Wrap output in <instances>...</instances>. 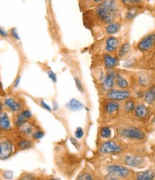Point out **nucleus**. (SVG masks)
I'll list each match as a JSON object with an SVG mask.
<instances>
[{
  "label": "nucleus",
  "instance_id": "f257e3e1",
  "mask_svg": "<svg viewBox=\"0 0 155 180\" xmlns=\"http://www.w3.org/2000/svg\"><path fill=\"white\" fill-rule=\"evenodd\" d=\"M125 8L121 1L106 0L96 7L85 12L84 21L87 25L104 27L109 24L122 20V14Z\"/></svg>",
  "mask_w": 155,
  "mask_h": 180
},
{
  "label": "nucleus",
  "instance_id": "f03ea898",
  "mask_svg": "<svg viewBox=\"0 0 155 180\" xmlns=\"http://www.w3.org/2000/svg\"><path fill=\"white\" fill-rule=\"evenodd\" d=\"M116 131L117 135L121 139L133 142H142L146 139L145 132L139 127L133 124L119 125Z\"/></svg>",
  "mask_w": 155,
  "mask_h": 180
},
{
  "label": "nucleus",
  "instance_id": "7ed1b4c3",
  "mask_svg": "<svg viewBox=\"0 0 155 180\" xmlns=\"http://www.w3.org/2000/svg\"><path fill=\"white\" fill-rule=\"evenodd\" d=\"M152 82V76L149 72L141 71V72H132V92L133 93L135 89L148 88L151 86Z\"/></svg>",
  "mask_w": 155,
  "mask_h": 180
},
{
  "label": "nucleus",
  "instance_id": "20e7f679",
  "mask_svg": "<svg viewBox=\"0 0 155 180\" xmlns=\"http://www.w3.org/2000/svg\"><path fill=\"white\" fill-rule=\"evenodd\" d=\"M115 88L132 91V72L116 69Z\"/></svg>",
  "mask_w": 155,
  "mask_h": 180
},
{
  "label": "nucleus",
  "instance_id": "39448f33",
  "mask_svg": "<svg viewBox=\"0 0 155 180\" xmlns=\"http://www.w3.org/2000/svg\"><path fill=\"white\" fill-rule=\"evenodd\" d=\"M124 144L116 140L105 141L99 149V151L102 155H119L124 152Z\"/></svg>",
  "mask_w": 155,
  "mask_h": 180
},
{
  "label": "nucleus",
  "instance_id": "423d86ee",
  "mask_svg": "<svg viewBox=\"0 0 155 180\" xmlns=\"http://www.w3.org/2000/svg\"><path fill=\"white\" fill-rule=\"evenodd\" d=\"M104 99L118 101V102H123L126 99L132 97L133 93L130 90L120 89L117 88H114L109 91L105 92L104 94Z\"/></svg>",
  "mask_w": 155,
  "mask_h": 180
},
{
  "label": "nucleus",
  "instance_id": "0eeeda50",
  "mask_svg": "<svg viewBox=\"0 0 155 180\" xmlns=\"http://www.w3.org/2000/svg\"><path fill=\"white\" fill-rule=\"evenodd\" d=\"M155 47V32L149 33L138 41L134 48L140 52H148Z\"/></svg>",
  "mask_w": 155,
  "mask_h": 180
},
{
  "label": "nucleus",
  "instance_id": "6e6552de",
  "mask_svg": "<svg viewBox=\"0 0 155 180\" xmlns=\"http://www.w3.org/2000/svg\"><path fill=\"white\" fill-rule=\"evenodd\" d=\"M121 44L120 39L114 36L106 37L102 44V52L104 54L116 55L119 46Z\"/></svg>",
  "mask_w": 155,
  "mask_h": 180
},
{
  "label": "nucleus",
  "instance_id": "1a4fd4ad",
  "mask_svg": "<svg viewBox=\"0 0 155 180\" xmlns=\"http://www.w3.org/2000/svg\"><path fill=\"white\" fill-rule=\"evenodd\" d=\"M116 69L106 70V72L104 75L102 82L101 83V87L102 91L104 93L109 91V90L115 88V81L116 76Z\"/></svg>",
  "mask_w": 155,
  "mask_h": 180
},
{
  "label": "nucleus",
  "instance_id": "9d476101",
  "mask_svg": "<svg viewBox=\"0 0 155 180\" xmlns=\"http://www.w3.org/2000/svg\"><path fill=\"white\" fill-rule=\"evenodd\" d=\"M121 102L105 99L103 104V110L105 115L108 117H115L116 115H118L121 112Z\"/></svg>",
  "mask_w": 155,
  "mask_h": 180
},
{
  "label": "nucleus",
  "instance_id": "9b49d317",
  "mask_svg": "<svg viewBox=\"0 0 155 180\" xmlns=\"http://www.w3.org/2000/svg\"><path fill=\"white\" fill-rule=\"evenodd\" d=\"M108 173H111L120 178H126L131 174V170L127 167L118 164H111L106 167Z\"/></svg>",
  "mask_w": 155,
  "mask_h": 180
},
{
  "label": "nucleus",
  "instance_id": "f8f14e48",
  "mask_svg": "<svg viewBox=\"0 0 155 180\" xmlns=\"http://www.w3.org/2000/svg\"><path fill=\"white\" fill-rule=\"evenodd\" d=\"M132 51V47L128 42H124L123 43H121L119 46L117 52H116V56L121 60H127V59L129 57Z\"/></svg>",
  "mask_w": 155,
  "mask_h": 180
},
{
  "label": "nucleus",
  "instance_id": "ddd939ff",
  "mask_svg": "<svg viewBox=\"0 0 155 180\" xmlns=\"http://www.w3.org/2000/svg\"><path fill=\"white\" fill-rule=\"evenodd\" d=\"M123 162L132 167H140L144 164V160L140 156L135 155H126L123 157Z\"/></svg>",
  "mask_w": 155,
  "mask_h": 180
},
{
  "label": "nucleus",
  "instance_id": "4468645a",
  "mask_svg": "<svg viewBox=\"0 0 155 180\" xmlns=\"http://www.w3.org/2000/svg\"><path fill=\"white\" fill-rule=\"evenodd\" d=\"M149 111L147 106L142 102H137V105L134 108V110L132 113L133 117L136 119L143 120L149 116Z\"/></svg>",
  "mask_w": 155,
  "mask_h": 180
},
{
  "label": "nucleus",
  "instance_id": "2eb2a0df",
  "mask_svg": "<svg viewBox=\"0 0 155 180\" xmlns=\"http://www.w3.org/2000/svg\"><path fill=\"white\" fill-rule=\"evenodd\" d=\"M102 60H103L104 67L106 70L116 69L119 65V61H120L116 55L109 54H102Z\"/></svg>",
  "mask_w": 155,
  "mask_h": 180
},
{
  "label": "nucleus",
  "instance_id": "dca6fc26",
  "mask_svg": "<svg viewBox=\"0 0 155 180\" xmlns=\"http://www.w3.org/2000/svg\"><path fill=\"white\" fill-rule=\"evenodd\" d=\"M121 27H122V22H121V21L111 23L109 25L104 26V27H102L103 34L106 35V37L114 36V34H117V33L120 32Z\"/></svg>",
  "mask_w": 155,
  "mask_h": 180
},
{
  "label": "nucleus",
  "instance_id": "f3484780",
  "mask_svg": "<svg viewBox=\"0 0 155 180\" xmlns=\"http://www.w3.org/2000/svg\"><path fill=\"white\" fill-rule=\"evenodd\" d=\"M137 105L135 97H132L121 102V112L125 115H129L133 113L134 108Z\"/></svg>",
  "mask_w": 155,
  "mask_h": 180
},
{
  "label": "nucleus",
  "instance_id": "a211bd4d",
  "mask_svg": "<svg viewBox=\"0 0 155 180\" xmlns=\"http://www.w3.org/2000/svg\"><path fill=\"white\" fill-rule=\"evenodd\" d=\"M13 152V146L9 141H3L0 143V159H7Z\"/></svg>",
  "mask_w": 155,
  "mask_h": 180
},
{
  "label": "nucleus",
  "instance_id": "6ab92c4d",
  "mask_svg": "<svg viewBox=\"0 0 155 180\" xmlns=\"http://www.w3.org/2000/svg\"><path fill=\"white\" fill-rule=\"evenodd\" d=\"M142 8L139 7H131L125 9L124 14V22H132L134 18L139 14V11Z\"/></svg>",
  "mask_w": 155,
  "mask_h": 180
},
{
  "label": "nucleus",
  "instance_id": "aec40b11",
  "mask_svg": "<svg viewBox=\"0 0 155 180\" xmlns=\"http://www.w3.org/2000/svg\"><path fill=\"white\" fill-rule=\"evenodd\" d=\"M143 99L148 105H152L155 101V85H151L143 92Z\"/></svg>",
  "mask_w": 155,
  "mask_h": 180
},
{
  "label": "nucleus",
  "instance_id": "412c9836",
  "mask_svg": "<svg viewBox=\"0 0 155 180\" xmlns=\"http://www.w3.org/2000/svg\"><path fill=\"white\" fill-rule=\"evenodd\" d=\"M4 105L12 112H19L22 109V104L16 101L12 97H9L4 100Z\"/></svg>",
  "mask_w": 155,
  "mask_h": 180
},
{
  "label": "nucleus",
  "instance_id": "4be33fe9",
  "mask_svg": "<svg viewBox=\"0 0 155 180\" xmlns=\"http://www.w3.org/2000/svg\"><path fill=\"white\" fill-rule=\"evenodd\" d=\"M0 128L4 131H7L11 129V122L7 114L2 112L0 113Z\"/></svg>",
  "mask_w": 155,
  "mask_h": 180
},
{
  "label": "nucleus",
  "instance_id": "5701e85b",
  "mask_svg": "<svg viewBox=\"0 0 155 180\" xmlns=\"http://www.w3.org/2000/svg\"><path fill=\"white\" fill-rule=\"evenodd\" d=\"M155 173L152 170H145V171L137 173L135 180H154Z\"/></svg>",
  "mask_w": 155,
  "mask_h": 180
},
{
  "label": "nucleus",
  "instance_id": "b1692460",
  "mask_svg": "<svg viewBox=\"0 0 155 180\" xmlns=\"http://www.w3.org/2000/svg\"><path fill=\"white\" fill-rule=\"evenodd\" d=\"M66 107L71 111H78L84 107L83 103L76 99H71L66 105Z\"/></svg>",
  "mask_w": 155,
  "mask_h": 180
},
{
  "label": "nucleus",
  "instance_id": "393cba45",
  "mask_svg": "<svg viewBox=\"0 0 155 180\" xmlns=\"http://www.w3.org/2000/svg\"><path fill=\"white\" fill-rule=\"evenodd\" d=\"M112 132L111 128L109 127H102L100 129V135L104 139H108L111 137Z\"/></svg>",
  "mask_w": 155,
  "mask_h": 180
},
{
  "label": "nucleus",
  "instance_id": "a878e982",
  "mask_svg": "<svg viewBox=\"0 0 155 180\" xmlns=\"http://www.w3.org/2000/svg\"><path fill=\"white\" fill-rule=\"evenodd\" d=\"M17 145L20 150H24L32 147V143L30 141L27 140V139H21V140L18 142Z\"/></svg>",
  "mask_w": 155,
  "mask_h": 180
},
{
  "label": "nucleus",
  "instance_id": "bb28decb",
  "mask_svg": "<svg viewBox=\"0 0 155 180\" xmlns=\"http://www.w3.org/2000/svg\"><path fill=\"white\" fill-rule=\"evenodd\" d=\"M21 128H22V132H23V133L27 135L32 133V130H33V127L31 126L30 124H27V122L25 123L24 125H22V126L21 127Z\"/></svg>",
  "mask_w": 155,
  "mask_h": 180
},
{
  "label": "nucleus",
  "instance_id": "cd10ccee",
  "mask_svg": "<svg viewBox=\"0 0 155 180\" xmlns=\"http://www.w3.org/2000/svg\"><path fill=\"white\" fill-rule=\"evenodd\" d=\"M76 180H94L93 178L92 175L89 172H84L80 174L79 176L77 177Z\"/></svg>",
  "mask_w": 155,
  "mask_h": 180
},
{
  "label": "nucleus",
  "instance_id": "c85d7f7f",
  "mask_svg": "<svg viewBox=\"0 0 155 180\" xmlns=\"http://www.w3.org/2000/svg\"><path fill=\"white\" fill-rule=\"evenodd\" d=\"M20 115H21V117H22L24 119L27 121L30 119L31 118H32V113L30 110H22V112L20 113Z\"/></svg>",
  "mask_w": 155,
  "mask_h": 180
},
{
  "label": "nucleus",
  "instance_id": "c756f323",
  "mask_svg": "<svg viewBox=\"0 0 155 180\" xmlns=\"http://www.w3.org/2000/svg\"><path fill=\"white\" fill-rule=\"evenodd\" d=\"M45 132L43 131H41V130H37V131L35 132L34 133L32 134V137L34 139H42V137H44Z\"/></svg>",
  "mask_w": 155,
  "mask_h": 180
},
{
  "label": "nucleus",
  "instance_id": "7c9ffc66",
  "mask_svg": "<svg viewBox=\"0 0 155 180\" xmlns=\"http://www.w3.org/2000/svg\"><path fill=\"white\" fill-rule=\"evenodd\" d=\"M83 134H84V132L81 127H78L77 129L75 130V137L78 139H81L83 137Z\"/></svg>",
  "mask_w": 155,
  "mask_h": 180
},
{
  "label": "nucleus",
  "instance_id": "2f4dec72",
  "mask_svg": "<svg viewBox=\"0 0 155 180\" xmlns=\"http://www.w3.org/2000/svg\"><path fill=\"white\" fill-rule=\"evenodd\" d=\"M75 82L76 87H77L78 89L79 90L80 92H83V91H84V89H83V87L82 83H81V82H80V80L78 79V78L75 77Z\"/></svg>",
  "mask_w": 155,
  "mask_h": 180
},
{
  "label": "nucleus",
  "instance_id": "473e14b6",
  "mask_svg": "<svg viewBox=\"0 0 155 180\" xmlns=\"http://www.w3.org/2000/svg\"><path fill=\"white\" fill-rule=\"evenodd\" d=\"M105 180H119V177L115 176V175L111 174V173H108V174H106V176L105 177Z\"/></svg>",
  "mask_w": 155,
  "mask_h": 180
},
{
  "label": "nucleus",
  "instance_id": "72a5a7b5",
  "mask_svg": "<svg viewBox=\"0 0 155 180\" xmlns=\"http://www.w3.org/2000/svg\"><path fill=\"white\" fill-rule=\"evenodd\" d=\"M47 74H48V76L50 77V79H52V81L53 82H56L57 81V77H56V74H55V73L52 72L51 70H49L48 72H47Z\"/></svg>",
  "mask_w": 155,
  "mask_h": 180
},
{
  "label": "nucleus",
  "instance_id": "f704fd0d",
  "mask_svg": "<svg viewBox=\"0 0 155 180\" xmlns=\"http://www.w3.org/2000/svg\"><path fill=\"white\" fill-rule=\"evenodd\" d=\"M40 105H41L42 106V107H43L45 109V110L49 111V112H51V106H50L48 105H47V104L45 103L44 101H42V100L40 101Z\"/></svg>",
  "mask_w": 155,
  "mask_h": 180
},
{
  "label": "nucleus",
  "instance_id": "c9c22d12",
  "mask_svg": "<svg viewBox=\"0 0 155 180\" xmlns=\"http://www.w3.org/2000/svg\"><path fill=\"white\" fill-rule=\"evenodd\" d=\"M10 32H11V34H12V37L15 38V39H20V37H19V35L17 34V30H16L15 28L12 29Z\"/></svg>",
  "mask_w": 155,
  "mask_h": 180
},
{
  "label": "nucleus",
  "instance_id": "e433bc0d",
  "mask_svg": "<svg viewBox=\"0 0 155 180\" xmlns=\"http://www.w3.org/2000/svg\"><path fill=\"white\" fill-rule=\"evenodd\" d=\"M4 177L7 179H12L13 177V172L10 171H7L4 173Z\"/></svg>",
  "mask_w": 155,
  "mask_h": 180
},
{
  "label": "nucleus",
  "instance_id": "4c0bfd02",
  "mask_svg": "<svg viewBox=\"0 0 155 180\" xmlns=\"http://www.w3.org/2000/svg\"><path fill=\"white\" fill-rule=\"evenodd\" d=\"M0 36H2L3 37H6L8 36L7 32L4 29H2V27H0Z\"/></svg>",
  "mask_w": 155,
  "mask_h": 180
},
{
  "label": "nucleus",
  "instance_id": "58836bf2",
  "mask_svg": "<svg viewBox=\"0 0 155 180\" xmlns=\"http://www.w3.org/2000/svg\"><path fill=\"white\" fill-rule=\"evenodd\" d=\"M21 180H35V179L30 175H26V176L23 177Z\"/></svg>",
  "mask_w": 155,
  "mask_h": 180
},
{
  "label": "nucleus",
  "instance_id": "ea45409f",
  "mask_svg": "<svg viewBox=\"0 0 155 180\" xmlns=\"http://www.w3.org/2000/svg\"><path fill=\"white\" fill-rule=\"evenodd\" d=\"M70 139H71V142H72V143H73V144H74V145H75V146H77V145H78V142H77V141H76L75 139H73V138H71Z\"/></svg>",
  "mask_w": 155,
  "mask_h": 180
},
{
  "label": "nucleus",
  "instance_id": "a19ab883",
  "mask_svg": "<svg viewBox=\"0 0 155 180\" xmlns=\"http://www.w3.org/2000/svg\"><path fill=\"white\" fill-rule=\"evenodd\" d=\"M19 82H20V77H18L17 78V79L15 81V87H17L18 85V84H19Z\"/></svg>",
  "mask_w": 155,
  "mask_h": 180
},
{
  "label": "nucleus",
  "instance_id": "79ce46f5",
  "mask_svg": "<svg viewBox=\"0 0 155 180\" xmlns=\"http://www.w3.org/2000/svg\"><path fill=\"white\" fill-rule=\"evenodd\" d=\"M2 110H3V105H2V104L0 102V113L2 112Z\"/></svg>",
  "mask_w": 155,
  "mask_h": 180
},
{
  "label": "nucleus",
  "instance_id": "37998d69",
  "mask_svg": "<svg viewBox=\"0 0 155 180\" xmlns=\"http://www.w3.org/2000/svg\"><path fill=\"white\" fill-rule=\"evenodd\" d=\"M48 180H58V179H57L56 178H51V179H49Z\"/></svg>",
  "mask_w": 155,
  "mask_h": 180
},
{
  "label": "nucleus",
  "instance_id": "c03bdc74",
  "mask_svg": "<svg viewBox=\"0 0 155 180\" xmlns=\"http://www.w3.org/2000/svg\"><path fill=\"white\" fill-rule=\"evenodd\" d=\"M154 122H155V120H154Z\"/></svg>",
  "mask_w": 155,
  "mask_h": 180
}]
</instances>
